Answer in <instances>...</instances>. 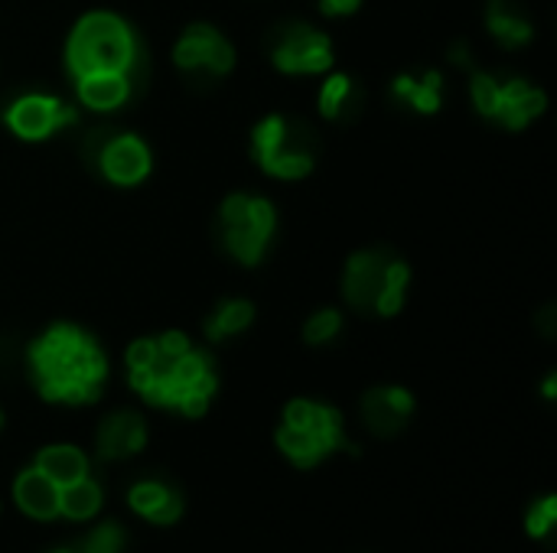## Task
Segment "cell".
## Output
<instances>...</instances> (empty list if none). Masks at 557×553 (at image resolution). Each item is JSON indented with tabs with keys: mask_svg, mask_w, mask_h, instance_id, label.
Masks as SVG:
<instances>
[{
	"mask_svg": "<svg viewBox=\"0 0 557 553\" xmlns=\"http://www.w3.org/2000/svg\"><path fill=\"white\" fill-rule=\"evenodd\" d=\"M127 378L147 404L183 417H202L219 388L212 355L196 349L183 332L131 342Z\"/></svg>",
	"mask_w": 557,
	"mask_h": 553,
	"instance_id": "1",
	"label": "cell"
},
{
	"mask_svg": "<svg viewBox=\"0 0 557 553\" xmlns=\"http://www.w3.org/2000/svg\"><path fill=\"white\" fill-rule=\"evenodd\" d=\"M470 95H473V108L490 117L499 121L509 130H522L529 127L535 117H542V111L548 108V98L542 88L522 81V78H496L486 72H476L470 81Z\"/></svg>",
	"mask_w": 557,
	"mask_h": 553,
	"instance_id": "8",
	"label": "cell"
},
{
	"mask_svg": "<svg viewBox=\"0 0 557 553\" xmlns=\"http://www.w3.org/2000/svg\"><path fill=\"white\" fill-rule=\"evenodd\" d=\"M545 394H548V398H555V375L548 378V385H545Z\"/></svg>",
	"mask_w": 557,
	"mask_h": 553,
	"instance_id": "28",
	"label": "cell"
},
{
	"mask_svg": "<svg viewBox=\"0 0 557 553\" xmlns=\"http://www.w3.org/2000/svg\"><path fill=\"white\" fill-rule=\"evenodd\" d=\"M49 553H75V548H55V551Z\"/></svg>",
	"mask_w": 557,
	"mask_h": 553,
	"instance_id": "29",
	"label": "cell"
},
{
	"mask_svg": "<svg viewBox=\"0 0 557 553\" xmlns=\"http://www.w3.org/2000/svg\"><path fill=\"white\" fill-rule=\"evenodd\" d=\"M356 104H359V95H356L352 78L333 75V78L323 81V88H320V111L326 117H346Z\"/></svg>",
	"mask_w": 557,
	"mask_h": 553,
	"instance_id": "23",
	"label": "cell"
},
{
	"mask_svg": "<svg viewBox=\"0 0 557 553\" xmlns=\"http://www.w3.org/2000/svg\"><path fill=\"white\" fill-rule=\"evenodd\" d=\"M42 476H49L59 489L62 486H72L78 479L88 476V460L78 447H65V443H55V447H46L39 450L36 463H33Z\"/></svg>",
	"mask_w": 557,
	"mask_h": 553,
	"instance_id": "20",
	"label": "cell"
},
{
	"mask_svg": "<svg viewBox=\"0 0 557 553\" xmlns=\"http://www.w3.org/2000/svg\"><path fill=\"white\" fill-rule=\"evenodd\" d=\"M251 319H255V306L248 300H222L206 319V339L209 342L235 339L238 332L251 326Z\"/></svg>",
	"mask_w": 557,
	"mask_h": 553,
	"instance_id": "21",
	"label": "cell"
},
{
	"mask_svg": "<svg viewBox=\"0 0 557 553\" xmlns=\"http://www.w3.org/2000/svg\"><path fill=\"white\" fill-rule=\"evenodd\" d=\"M127 505L150 525H173L183 515V492L163 479H140L131 486Z\"/></svg>",
	"mask_w": 557,
	"mask_h": 553,
	"instance_id": "15",
	"label": "cell"
},
{
	"mask_svg": "<svg viewBox=\"0 0 557 553\" xmlns=\"http://www.w3.org/2000/svg\"><path fill=\"white\" fill-rule=\"evenodd\" d=\"M173 62L189 75H228L235 65L232 42L209 23H193L173 46Z\"/></svg>",
	"mask_w": 557,
	"mask_h": 553,
	"instance_id": "10",
	"label": "cell"
},
{
	"mask_svg": "<svg viewBox=\"0 0 557 553\" xmlns=\"http://www.w3.org/2000/svg\"><path fill=\"white\" fill-rule=\"evenodd\" d=\"M277 447L300 469H313L333 453H356V447L343 430V414L330 404L304 401V398L284 407V420L277 427Z\"/></svg>",
	"mask_w": 557,
	"mask_h": 553,
	"instance_id": "4",
	"label": "cell"
},
{
	"mask_svg": "<svg viewBox=\"0 0 557 553\" xmlns=\"http://www.w3.org/2000/svg\"><path fill=\"white\" fill-rule=\"evenodd\" d=\"M339 332H343V316H339V310H317V313L304 323V339H307L310 345H330Z\"/></svg>",
	"mask_w": 557,
	"mask_h": 553,
	"instance_id": "25",
	"label": "cell"
},
{
	"mask_svg": "<svg viewBox=\"0 0 557 553\" xmlns=\"http://www.w3.org/2000/svg\"><path fill=\"white\" fill-rule=\"evenodd\" d=\"M414 414V398L405 388H372L362 398V420L369 433L392 440L398 437Z\"/></svg>",
	"mask_w": 557,
	"mask_h": 553,
	"instance_id": "14",
	"label": "cell"
},
{
	"mask_svg": "<svg viewBox=\"0 0 557 553\" xmlns=\"http://www.w3.org/2000/svg\"><path fill=\"white\" fill-rule=\"evenodd\" d=\"M98 173L114 186H137L150 173V150L134 134H114L104 137L98 150H91Z\"/></svg>",
	"mask_w": 557,
	"mask_h": 553,
	"instance_id": "12",
	"label": "cell"
},
{
	"mask_svg": "<svg viewBox=\"0 0 557 553\" xmlns=\"http://www.w3.org/2000/svg\"><path fill=\"white\" fill-rule=\"evenodd\" d=\"M408 284V264L385 248L352 254L343 271V297L366 316H395L405 306Z\"/></svg>",
	"mask_w": 557,
	"mask_h": 553,
	"instance_id": "5",
	"label": "cell"
},
{
	"mask_svg": "<svg viewBox=\"0 0 557 553\" xmlns=\"http://www.w3.org/2000/svg\"><path fill=\"white\" fill-rule=\"evenodd\" d=\"M36 391L52 404L82 407L101 398L108 381V359L101 345L72 323L49 326L26 355Z\"/></svg>",
	"mask_w": 557,
	"mask_h": 553,
	"instance_id": "2",
	"label": "cell"
},
{
	"mask_svg": "<svg viewBox=\"0 0 557 553\" xmlns=\"http://www.w3.org/2000/svg\"><path fill=\"white\" fill-rule=\"evenodd\" d=\"M557 525V499L555 495H545L542 502H535L529 508V518H525V531L539 541H548L552 531Z\"/></svg>",
	"mask_w": 557,
	"mask_h": 553,
	"instance_id": "26",
	"label": "cell"
},
{
	"mask_svg": "<svg viewBox=\"0 0 557 553\" xmlns=\"http://www.w3.org/2000/svg\"><path fill=\"white\" fill-rule=\"evenodd\" d=\"M147 443V424L134 411H114L98 424L95 433V453L104 463H121L131 460L144 450Z\"/></svg>",
	"mask_w": 557,
	"mask_h": 553,
	"instance_id": "13",
	"label": "cell"
},
{
	"mask_svg": "<svg viewBox=\"0 0 557 553\" xmlns=\"http://www.w3.org/2000/svg\"><path fill=\"white\" fill-rule=\"evenodd\" d=\"M0 427H3V414H0Z\"/></svg>",
	"mask_w": 557,
	"mask_h": 553,
	"instance_id": "30",
	"label": "cell"
},
{
	"mask_svg": "<svg viewBox=\"0 0 557 553\" xmlns=\"http://www.w3.org/2000/svg\"><path fill=\"white\" fill-rule=\"evenodd\" d=\"M13 499H16V505H20V512L26 518H36V521L59 518V486L49 476H42L36 466L23 469L16 476Z\"/></svg>",
	"mask_w": 557,
	"mask_h": 553,
	"instance_id": "16",
	"label": "cell"
},
{
	"mask_svg": "<svg viewBox=\"0 0 557 553\" xmlns=\"http://www.w3.org/2000/svg\"><path fill=\"white\" fill-rule=\"evenodd\" d=\"M271 59L287 75H320L333 65V42L320 29L307 23H294L281 29Z\"/></svg>",
	"mask_w": 557,
	"mask_h": 553,
	"instance_id": "9",
	"label": "cell"
},
{
	"mask_svg": "<svg viewBox=\"0 0 557 553\" xmlns=\"http://www.w3.org/2000/svg\"><path fill=\"white\" fill-rule=\"evenodd\" d=\"M101 502H104L101 486H98L91 476H85V479H78V482L59 489V515H65V518H72V521H88V518H95V515L101 512Z\"/></svg>",
	"mask_w": 557,
	"mask_h": 553,
	"instance_id": "22",
	"label": "cell"
},
{
	"mask_svg": "<svg viewBox=\"0 0 557 553\" xmlns=\"http://www.w3.org/2000/svg\"><path fill=\"white\" fill-rule=\"evenodd\" d=\"M392 91L398 101L414 108L418 114H434L444 101V78L441 72H421V75H398L392 81Z\"/></svg>",
	"mask_w": 557,
	"mask_h": 553,
	"instance_id": "19",
	"label": "cell"
},
{
	"mask_svg": "<svg viewBox=\"0 0 557 553\" xmlns=\"http://www.w3.org/2000/svg\"><path fill=\"white\" fill-rule=\"evenodd\" d=\"M486 26L496 36V42L506 46V49L525 46L532 39V33H535L532 23H529V16L512 0H493L486 7Z\"/></svg>",
	"mask_w": 557,
	"mask_h": 553,
	"instance_id": "18",
	"label": "cell"
},
{
	"mask_svg": "<svg viewBox=\"0 0 557 553\" xmlns=\"http://www.w3.org/2000/svg\"><path fill=\"white\" fill-rule=\"evenodd\" d=\"M65 65L72 78L88 72H121L131 75L137 65V36L134 29L104 10H95L75 23L65 42Z\"/></svg>",
	"mask_w": 557,
	"mask_h": 553,
	"instance_id": "3",
	"label": "cell"
},
{
	"mask_svg": "<svg viewBox=\"0 0 557 553\" xmlns=\"http://www.w3.org/2000/svg\"><path fill=\"white\" fill-rule=\"evenodd\" d=\"M78 98L85 108L95 111H114L131 98V75L121 72H88L82 78H75Z\"/></svg>",
	"mask_w": 557,
	"mask_h": 553,
	"instance_id": "17",
	"label": "cell"
},
{
	"mask_svg": "<svg viewBox=\"0 0 557 553\" xmlns=\"http://www.w3.org/2000/svg\"><path fill=\"white\" fill-rule=\"evenodd\" d=\"M251 153L268 176L304 179L313 169V137L304 124L271 114L251 134Z\"/></svg>",
	"mask_w": 557,
	"mask_h": 553,
	"instance_id": "7",
	"label": "cell"
},
{
	"mask_svg": "<svg viewBox=\"0 0 557 553\" xmlns=\"http://www.w3.org/2000/svg\"><path fill=\"white\" fill-rule=\"evenodd\" d=\"M75 111L52 95H23L7 108V127L20 140H46L59 127L72 124Z\"/></svg>",
	"mask_w": 557,
	"mask_h": 553,
	"instance_id": "11",
	"label": "cell"
},
{
	"mask_svg": "<svg viewBox=\"0 0 557 553\" xmlns=\"http://www.w3.org/2000/svg\"><path fill=\"white\" fill-rule=\"evenodd\" d=\"M75 553H121L124 551V528L114 525V521H104L98 528H91L85 538H78Z\"/></svg>",
	"mask_w": 557,
	"mask_h": 553,
	"instance_id": "24",
	"label": "cell"
},
{
	"mask_svg": "<svg viewBox=\"0 0 557 553\" xmlns=\"http://www.w3.org/2000/svg\"><path fill=\"white\" fill-rule=\"evenodd\" d=\"M219 225H222L225 251L238 264L255 267L274 238L277 215H274V205L268 199L248 196V192H232L219 209Z\"/></svg>",
	"mask_w": 557,
	"mask_h": 553,
	"instance_id": "6",
	"label": "cell"
},
{
	"mask_svg": "<svg viewBox=\"0 0 557 553\" xmlns=\"http://www.w3.org/2000/svg\"><path fill=\"white\" fill-rule=\"evenodd\" d=\"M359 3L362 0H320V7H323L326 16H349V13L359 10Z\"/></svg>",
	"mask_w": 557,
	"mask_h": 553,
	"instance_id": "27",
	"label": "cell"
}]
</instances>
